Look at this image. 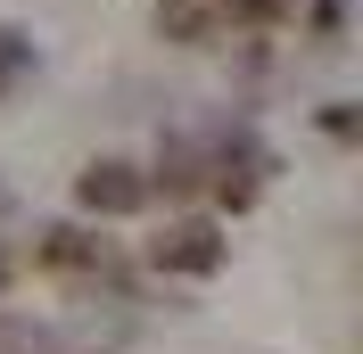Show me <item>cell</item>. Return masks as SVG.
Wrapping results in <instances>:
<instances>
[{
    "instance_id": "6da1fadb",
    "label": "cell",
    "mask_w": 363,
    "mask_h": 354,
    "mask_svg": "<svg viewBox=\"0 0 363 354\" xmlns=\"http://www.w3.org/2000/svg\"><path fill=\"white\" fill-rule=\"evenodd\" d=\"M223 256H231V239L215 215H165V231L149 239V272H174V280H215Z\"/></svg>"
},
{
    "instance_id": "7a4b0ae2",
    "label": "cell",
    "mask_w": 363,
    "mask_h": 354,
    "mask_svg": "<svg viewBox=\"0 0 363 354\" xmlns=\"http://www.w3.org/2000/svg\"><path fill=\"white\" fill-rule=\"evenodd\" d=\"M74 206L91 222H124V215L149 206V173H140L133 156H91L83 173H74Z\"/></svg>"
},
{
    "instance_id": "3957f363",
    "label": "cell",
    "mask_w": 363,
    "mask_h": 354,
    "mask_svg": "<svg viewBox=\"0 0 363 354\" xmlns=\"http://www.w3.org/2000/svg\"><path fill=\"white\" fill-rule=\"evenodd\" d=\"M149 198H165V206L206 198V140L199 132H174L157 149V165H149Z\"/></svg>"
},
{
    "instance_id": "277c9868",
    "label": "cell",
    "mask_w": 363,
    "mask_h": 354,
    "mask_svg": "<svg viewBox=\"0 0 363 354\" xmlns=\"http://www.w3.org/2000/svg\"><path fill=\"white\" fill-rule=\"evenodd\" d=\"M157 33L182 50H215L231 25H223V0H157Z\"/></svg>"
},
{
    "instance_id": "5b68a950",
    "label": "cell",
    "mask_w": 363,
    "mask_h": 354,
    "mask_svg": "<svg viewBox=\"0 0 363 354\" xmlns=\"http://www.w3.org/2000/svg\"><path fill=\"white\" fill-rule=\"evenodd\" d=\"M297 33H306V50H322V58H339V50H347V0H314Z\"/></svg>"
},
{
    "instance_id": "8992f818",
    "label": "cell",
    "mask_w": 363,
    "mask_h": 354,
    "mask_svg": "<svg viewBox=\"0 0 363 354\" xmlns=\"http://www.w3.org/2000/svg\"><path fill=\"white\" fill-rule=\"evenodd\" d=\"M33 74V33L0 25V99H17V83Z\"/></svg>"
},
{
    "instance_id": "52a82bcc",
    "label": "cell",
    "mask_w": 363,
    "mask_h": 354,
    "mask_svg": "<svg viewBox=\"0 0 363 354\" xmlns=\"http://www.w3.org/2000/svg\"><path fill=\"white\" fill-rule=\"evenodd\" d=\"M223 25L231 33H272V25H289V0H223Z\"/></svg>"
},
{
    "instance_id": "ba28073f",
    "label": "cell",
    "mask_w": 363,
    "mask_h": 354,
    "mask_svg": "<svg viewBox=\"0 0 363 354\" xmlns=\"http://www.w3.org/2000/svg\"><path fill=\"white\" fill-rule=\"evenodd\" d=\"M0 354H50V330L42 321H25V313L0 305Z\"/></svg>"
},
{
    "instance_id": "9c48e42d",
    "label": "cell",
    "mask_w": 363,
    "mask_h": 354,
    "mask_svg": "<svg viewBox=\"0 0 363 354\" xmlns=\"http://www.w3.org/2000/svg\"><path fill=\"white\" fill-rule=\"evenodd\" d=\"M322 140H339V149L363 140V108H355V99H322Z\"/></svg>"
},
{
    "instance_id": "30bf717a",
    "label": "cell",
    "mask_w": 363,
    "mask_h": 354,
    "mask_svg": "<svg viewBox=\"0 0 363 354\" xmlns=\"http://www.w3.org/2000/svg\"><path fill=\"white\" fill-rule=\"evenodd\" d=\"M9 280H17V256H9V247H0V288H9Z\"/></svg>"
}]
</instances>
